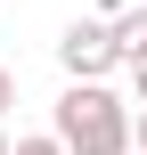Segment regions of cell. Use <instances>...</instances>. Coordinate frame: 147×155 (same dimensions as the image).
Instances as JSON below:
<instances>
[{"mask_svg": "<svg viewBox=\"0 0 147 155\" xmlns=\"http://www.w3.org/2000/svg\"><path fill=\"white\" fill-rule=\"evenodd\" d=\"M49 139L65 155H131V106L106 82H65V98L49 106Z\"/></svg>", "mask_w": 147, "mask_h": 155, "instance_id": "1", "label": "cell"}, {"mask_svg": "<svg viewBox=\"0 0 147 155\" xmlns=\"http://www.w3.org/2000/svg\"><path fill=\"white\" fill-rule=\"evenodd\" d=\"M57 65H65V82H106V74L123 65L115 25H106V16H74V25L57 33Z\"/></svg>", "mask_w": 147, "mask_h": 155, "instance_id": "2", "label": "cell"}, {"mask_svg": "<svg viewBox=\"0 0 147 155\" xmlns=\"http://www.w3.org/2000/svg\"><path fill=\"white\" fill-rule=\"evenodd\" d=\"M115 49H123V65H147V8L115 16Z\"/></svg>", "mask_w": 147, "mask_h": 155, "instance_id": "3", "label": "cell"}, {"mask_svg": "<svg viewBox=\"0 0 147 155\" xmlns=\"http://www.w3.org/2000/svg\"><path fill=\"white\" fill-rule=\"evenodd\" d=\"M16 155H65V147H57V139L41 131V139H16Z\"/></svg>", "mask_w": 147, "mask_h": 155, "instance_id": "4", "label": "cell"}, {"mask_svg": "<svg viewBox=\"0 0 147 155\" xmlns=\"http://www.w3.org/2000/svg\"><path fill=\"white\" fill-rule=\"evenodd\" d=\"M131 155H147V106L131 114Z\"/></svg>", "mask_w": 147, "mask_h": 155, "instance_id": "5", "label": "cell"}, {"mask_svg": "<svg viewBox=\"0 0 147 155\" xmlns=\"http://www.w3.org/2000/svg\"><path fill=\"white\" fill-rule=\"evenodd\" d=\"M8 106H16V74L0 65V114H8Z\"/></svg>", "mask_w": 147, "mask_h": 155, "instance_id": "6", "label": "cell"}, {"mask_svg": "<svg viewBox=\"0 0 147 155\" xmlns=\"http://www.w3.org/2000/svg\"><path fill=\"white\" fill-rule=\"evenodd\" d=\"M131 90H139V106H147V65H131Z\"/></svg>", "mask_w": 147, "mask_h": 155, "instance_id": "7", "label": "cell"}, {"mask_svg": "<svg viewBox=\"0 0 147 155\" xmlns=\"http://www.w3.org/2000/svg\"><path fill=\"white\" fill-rule=\"evenodd\" d=\"M0 155H16V139H8V131H0Z\"/></svg>", "mask_w": 147, "mask_h": 155, "instance_id": "8", "label": "cell"}]
</instances>
